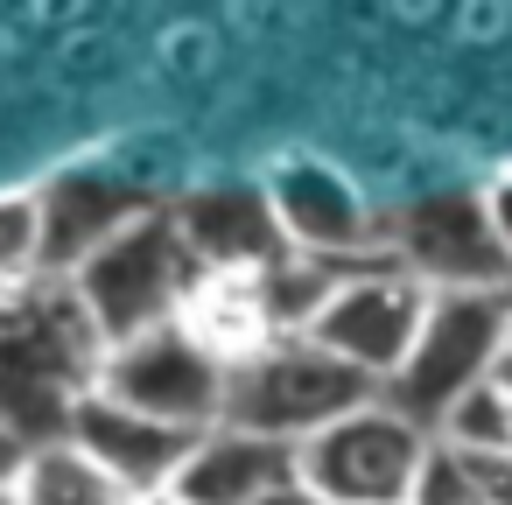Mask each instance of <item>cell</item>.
Instances as JSON below:
<instances>
[{"label":"cell","instance_id":"1","mask_svg":"<svg viewBox=\"0 0 512 505\" xmlns=\"http://www.w3.org/2000/svg\"><path fill=\"white\" fill-rule=\"evenodd\" d=\"M71 302L85 309L92 337L113 351L127 337H148L162 323H183V309L197 302L204 288V267L190 260V246L176 239L169 211H141L134 225H120L99 253H85L71 274H64Z\"/></svg>","mask_w":512,"mask_h":505},{"label":"cell","instance_id":"2","mask_svg":"<svg viewBox=\"0 0 512 505\" xmlns=\"http://www.w3.org/2000/svg\"><path fill=\"white\" fill-rule=\"evenodd\" d=\"M379 386H365L351 365H337L330 351H316L309 337H274L260 344L253 358H239L225 372V407H218V428H239V435H260V442H309L316 428H330L337 414L365 407Z\"/></svg>","mask_w":512,"mask_h":505},{"label":"cell","instance_id":"3","mask_svg":"<svg viewBox=\"0 0 512 505\" xmlns=\"http://www.w3.org/2000/svg\"><path fill=\"white\" fill-rule=\"evenodd\" d=\"M505 330H512V288H449V295H428L414 351L379 386V400L400 407L414 428H435V414L456 393H470L477 379H491V365L505 358Z\"/></svg>","mask_w":512,"mask_h":505},{"label":"cell","instance_id":"4","mask_svg":"<svg viewBox=\"0 0 512 505\" xmlns=\"http://www.w3.org/2000/svg\"><path fill=\"white\" fill-rule=\"evenodd\" d=\"M421 456H428V428H414L400 407L372 393L365 407L295 442V477L323 505H407Z\"/></svg>","mask_w":512,"mask_h":505},{"label":"cell","instance_id":"5","mask_svg":"<svg viewBox=\"0 0 512 505\" xmlns=\"http://www.w3.org/2000/svg\"><path fill=\"white\" fill-rule=\"evenodd\" d=\"M92 393L120 400L127 414H148L162 428L204 435V428H218V407H225V365L183 323H162L148 337L113 344L92 372Z\"/></svg>","mask_w":512,"mask_h":505},{"label":"cell","instance_id":"6","mask_svg":"<svg viewBox=\"0 0 512 505\" xmlns=\"http://www.w3.org/2000/svg\"><path fill=\"white\" fill-rule=\"evenodd\" d=\"M260 197H267L274 232L295 260H316V267H337V274H344V260L393 267L386 260V225L372 218V204L351 190L344 169H330L316 155H295L260 183Z\"/></svg>","mask_w":512,"mask_h":505},{"label":"cell","instance_id":"7","mask_svg":"<svg viewBox=\"0 0 512 505\" xmlns=\"http://www.w3.org/2000/svg\"><path fill=\"white\" fill-rule=\"evenodd\" d=\"M386 260L428 295L449 288H512V260L498 253L477 190H428L386 225Z\"/></svg>","mask_w":512,"mask_h":505},{"label":"cell","instance_id":"8","mask_svg":"<svg viewBox=\"0 0 512 505\" xmlns=\"http://www.w3.org/2000/svg\"><path fill=\"white\" fill-rule=\"evenodd\" d=\"M421 309H428L421 281H407L400 267H365V274H344L330 288V302L309 323V344L330 351L337 365H351L365 386H386L414 351Z\"/></svg>","mask_w":512,"mask_h":505},{"label":"cell","instance_id":"9","mask_svg":"<svg viewBox=\"0 0 512 505\" xmlns=\"http://www.w3.org/2000/svg\"><path fill=\"white\" fill-rule=\"evenodd\" d=\"M190 442H197V435L162 428V421H148V414H127V407L106 400V393H78L71 414H64V449L85 456V463H92L106 484H120L127 498L169 491L176 470H183V456H190Z\"/></svg>","mask_w":512,"mask_h":505},{"label":"cell","instance_id":"10","mask_svg":"<svg viewBox=\"0 0 512 505\" xmlns=\"http://www.w3.org/2000/svg\"><path fill=\"white\" fill-rule=\"evenodd\" d=\"M169 225L204 274H260V267L288 260L260 183H204L169 204Z\"/></svg>","mask_w":512,"mask_h":505},{"label":"cell","instance_id":"11","mask_svg":"<svg viewBox=\"0 0 512 505\" xmlns=\"http://www.w3.org/2000/svg\"><path fill=\"white\" fill-rule=\"evenodd\" d=\"M36 204H43V281H64L120 225H134L141 211H155L148 190H134L127 176H106V169H64L57 183L36 190Z\"/></svg>","mask_w":512,"mask_h":505},{"label":"cell","instance_id":"12","mask_svg":"<svg viewBox=\"0 0 512 505\" xmlns=\"http://www.w3.org/2000/svg\"><path fill=\"white\" fill-rule=\"evenodd\" d=\"M288 477H295V449L239 435V428H204L190 442L169 498H183V505H253V498H267Z\"/></svg>","mask_w":512,"mask_h":505},{"label":"cell","instance_id":"13","mask_svg":"<svg viewBox=\"0 0 512 505\" xmlns=\"http://www.w3.org/2000/svg\"><path fill=\"white\" fill-rule=\"evenodd\" d=\"M428 442H442V449H512V400H505V386L498 379H477L470 393H456L442 414H435V428H428Z\"/></svg>","mask_w":512,"mask_h":505},{"label":"cell","instance_id":"14","mask_svg":"<svg viewBox=\"0 0 512 505\" xmlns=\"http://www.w3.org/2000/svg\"><path fill=\"white\" fill-rule=\"evenodd\" d=\"M22 505H134L120 484H106L85 456H71L64 442H50V449H36V463H29V477H22V491H15Z\"/></svg>","mask_w":512,"mask_h":505},{"label":"cell","instance_id":"15","mask_svg":"<svg viewBox=\"0 0 512 505\" xmlns=\"http://www.w3.org/2000/svg\"><path fill=\"white\" fill-rule=\"evenodd\" d=\"M43 281V204L36 190H0V302Z\"/></svg>","mask_w":512,"mask_h":505},{"label":"cell","instance_id":"16","mask_svg":"<svg viewBox=\"0 0 512 505\" xmlns=\"http://www.w3.org/2000/svg\"><path fill=\"white\" fill-rule=\"evenodd\" d=\"M477 204H484V225H491L498 253L512 260V169H498L491 183H477Z\"/></svg>","mask_w":512,"mask_h":505},{"label":"cell","instance_id":"17","mask_svg":"<svg viewBox=\"0 0 512 505\" xmlns=\"http://www.w3.org/2000/svg\"><path fill=\"white\" fill-rule=\"evenodd\" d=\"M29 463H36V442H22L8 421H0V491H22Z\"/></svg>","mask_w":512,"mask_h":505},{"label":"cell","instance_id":"18","mask_svg":"<svg viewBox=\"0 0 512 505\" xmlns=\"http://www.w3.org/2000/svg\"><path fill=\"white\" fill-rule=\"evenodd\" d=\"M253 505H323L316 491H302V477H288V484H274L267 498H253Z\"/></svg>","mask_w":512,"mask_h":505},{"label":"cell","instance_id":"19","mask_svg":"<svg viewBox=\"0 0 512 505\" xmlns=\"http://www.w3.org/2000/svg\"><path fill=\"white\" fill-rule=\"evenodd\" d=\"M491 379H498V386H505V400H512V351H505V358L491 365Z\"/></svg>","mask_w":512,"mask_h":505},{"label":"cell","instance_id":"20","mask_svg":"<svg viewBox=\"0 0 512 505\" xmlns=\"http://www.w3.org/2000/svg\"><path fill=\"white\" fill-rule=\"evenodd\" d=\"M134 505H183V498H169V491H155V498H134Z\"/></svg>","mask_w":512,"mask_h":505},{"label":"cell","instance_id":"21","mask_svg":"<svg viewBox=\"0 0 512 505\" xmlns=\"http://www.w3.org/2000/svg\"><path fill=\"white\" fill-rule=\"evenodd\" d=\"M0 505H22V498H15V491H0Z\"/></svg>","mask_w":512,"mask_h":505},{"label":"cell","instance_id":"22","mask_svg":"<svg viewBox=\"0 0 512 505\" xmlns=\"http://www.w3.org/2000/svg\"><path fill=\"white\" fill-rule=\"evenodd\" d=\"M505 351H512V330H505Z\"/></svg>","mask_w":512,"mask_h":505}]
</instances>
